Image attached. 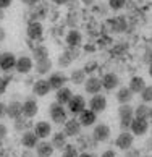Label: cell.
Segmentation results:
<instances>
[{
  "label": "cell",
  "instance_id": "cell-1",
  "mask_svg": "<svg viewBox=\"0 0 152 157\" xmlns=\"http://www.w3.org/2000/svg\"><path fill=\"white\" fill-rule=\"evenodd\" d=\"M118 117H120V128L123 131H128L131 126V121L134 118V109L130 104H123L118 109Z\"/></svg>",
  "mask_w": 152,
  "mask_h": 157
},
{
  "label": "cell",
  "instance_id": "cell-2",
  "mask_svg": "<svg viewBox=\"0 0 152 157\" xmlns=\"http://www.w3.org/2000/svg\"><path fill=\"white\" fill-rule=\"evenodd\" d=\"M49 115H50V118L54 123L57 125H65V121L68 120V113H66V110L63 105H60V104H50V107H49Z\"/></svg>",
  "mask_w": 152,
  "mask_h": 157
},
{
  "label": "cell",
  "instance_id": "cell-3",
  "mask_svg": "<svg viewBox=\"0 0 152 157\" xmlns=\"http://www.w3.org/2000/svg\"><path fill=\"white\" fill-rule=\"evenodd\" d=\"M130 130L134 136H144L146 133L149 131V120L147 118H139V117H134L131 121V126Z\"/></svg>",
  "mask_w": 152,
  "mask_h": 157
},
{
  "label": "cell",
  "instance_id": "cell-4",
  "mask_svg": "<svg viewBox=\"0 0 152 157\" xmlns=\"http://www.w3.org/2000/svg\"><path fill=\"white\" fill-rule=\"evenodd\" d=\"M86 105H87V104H86V99H84L83 96H79V94L73 96V97H71V101H70V102L66 104L68 112H70V113H73L74 117L83 112V110L86 109Z\"/></svg>",
  "mask_w": 152,
  "mask_h": 157
},
{
  "label": "cell",
  "instance_id": "cell-5",
  "mask_svg": "<svg viewBox=\"0 0 152 157\" xmlns=\"http://www.w3.org/2000/svg\"><path fill=\"white\" fill-rule=\"evenodd\" d=\"M133 144H134V135L130 131H121L115 139V146L121 151H128L130 147H133Z\"/></svg>",
  "mask_w": 152,
  "mask_h": 157
},
{
  "label": "cell",
  "instance_id": "cell-6",
  "mask_svg": "<svg viewBox=\"0 0 152 157\" xmlns=\"http://www.w3.org/2000/svg\"><path fill=\"white\" fill-rule=\"evenodd\" d=\"M81 123L78 118H68L63 125V133L68 136V138H76L81 135Z\"/></svg>",
  "mask_w": 152,
  "mask_h": 157
},
{
  "label": "cell",
  "instance_id": "cell-7",
  "mask_svg": "<svg viewBox=\"0 0 152 157\" xmlns=\"http://www.w3.org/2000/svg\"><path fill=\"white\" fill-rule=\"evenodd\" d=\"M32 68H34V62H32L31 57L21 55V57H18V59H16V67H15V70H16L18 73L26 75V73L31 71Z\"/></svg>",
  "mask_w": 152,
  "mask_h": 157
},
{
  "label": "cell",
  "instance_id": "cell-8",
  "mask_svg": "<svg viewBox=\"0 0 152 157\" xmlns=\"http://www.w3.org/2000/svg\"><path fill=\"white\" fill-rule=\"evenodd\" d=\"M89 109L92 110L94 113H101L107 109V97L102 96V94H96L91 97L89 101Z\"/></svg>",
  "mask_w": 152,
  "mask_h": 157
},
{
  "label": "cell",
  "instance_id": "cell-9",
  "mask_svg": "<svg viewBox=\"0 0 152 157\" xmlns=\"http://www.w3.org/2000/svg\"><path fill=\"white\" fill-rule=\"evenodd\" d=\"M26 34H28L29 39L39 40L44 34V28H42V25H40V21H29L28 28H26Z\"/></svg>",
  "mask_w": 152,
  "mask_h": 157
},
{
  "label": "cell",
  "instance_id": "cell-10",
  "mask_svg": "<svg viewBox=\"0 0 152 157\" xmlns=\"http://www.w3.org/2000/svg\"><path fill=\"white\" fill-rule=\"evenodd\" d=\"M92 138L96 139L97 143H104L110 138V126L105 123H97L94 126V131H92Z\"/></svg>",
  "mask_w": 152,
  "mask_h": 157
},
{
  "label": "cell",
  "instance_id": "cell-11",
  "mask_svg": "<svg viewBox=\"0 0 152 157\" xmlns=\"http://www.w3.org/2000/svg\"><path fill=\"white\" fill-rule=\"evenodd\" d=\"M102 81V88L105 91H113L115 88H118V84H120V78H118V75H115L112 71H108V73H105L104 76L101 78Z\"/></svg>",
  "mask_w": 152,
  "mask_h": 157
},
{
  "label": "cell",
  "instance_id": "cell-12",
  "mask_svg": "<svg viewBox=\"0 0 152 157\" xmlns=\"http://www.w3.org/2000/svg\"><path fill=\"white\" fill-rule=\"evenodd\" d=\"M84 89L87 94H92V96H96L101 92L102 89V81L101 78H97V76H89L86 81H84Z\"/></svg>",
  "mask_w": 152,
  "mask_h": 157
},
{
  "label": "cell",
  "instance_id": "cell-13",
  "mask_svg": "<svg viewBox=\"0 0 152 157\" xmlns=\"http://www.w3.org/2000/svg\"><path fill=\"white\" fill-rule=\"evenodd\" d=\"M15 67H16V57L13 54H10V52L2 54V57H0V70L8 73L11 70H15Z\"/></svg>",
  "mask_w": 152,
  "mask_h": 157
},
{
  "label": "cell",
  "instance_id": "cell-14",
  "mask_svg": "<svg viewBox=\"0 0 152 157\" xmlns=\"http://www.w3.org/2000/svg\"><path fill=\"white\" fill-rule=\"evenodd\" d=\"M37 112H39V105L34 99H26V101L23 102V117L25 118L36 117Z\"/></svg>",
  "mask_w": 152,
  "mask_h": 157
},
{
  "label": "cell",
  "instance_id": "cell-15",
  "mask_svg": "<svg viewBox=\"0 0 152 157\" xmlns=\"http://www.w3.org/2000/svg\"><path fill=\"white\" fill-rule=\"evenodd\" d=\"M65 42L68 47H73V49H78L81 44H83V34H81L78 29H71L68 31V34L65 36Z\"/></svg>",
  "mask_w": 152,
  "mask_h": 157
},
{
  "label": "cell",
  "instance_id": "cell-16",
  "mask_svg": "<svg viewBox=\"0 0 152 157\" xmlns=\"http://www.w3.org/2000/svg\"><path fill=\"white\" fill-rule=\"evenodd\" d=\"M47 81H49V84H50V89L58 91L60 88H63V86H65V83L68 81V78H66L62 71H55V73L50 75Z\"/></svg>",
  "mask_w": 152,
  "mask_h": 157
},
{
  "label": "cell",
  "instance_id": "cell-17",
  "mask_svg": "<svg viewBox=\"0 0 152 157\" xmlns=\"http://www.w3.org/2000/svg\"><path fill=\"white\" fill-rule=\"evenodd\" d=\"M78 120H79V123H81V126H92L96 123V120H97V113H94L91 109H84L83 112H81L79 115H78Z\"/></svg>",
  "mask_w": 152,
  "mask_h": 157
},
{
  "label": "cell",
  "instance_id": "cell-18",
  "mask_svg": "<svg viewBox=\"0 0 152 157\" xmlns=\"http://www.w3.org/2000/svg\"><path fill=\"white\" fill-rule=\"evenodd\" d=\"M50 92V84L47 79H37L36 83L32 84V94L34 96H39V97H44Z\"/></svg>",
  "mask_w": 152,
  "mask_h": 157
},
{
  "label": "cell",
  "instance_id": "cell-19",
  "mask_svg": "<svg viewBox=\"0 0 152 157\" xmlns=\"http://www.w3.org/2000/svg\"><path fill=\"white\" fill-rule=\"evenodd\" d=\"M7 115L11 120H16V118L23 117V102L11 101L10 104H7Z\"/></svg>",
  "mask_w": 152,
  "mask_h": 157
},
{
  "label": "cell",
  "instance_id": "cell-20",
  "mask_svg": "<svg viewBox=\"0 0 152 157\" xmlns=\"http://www.w3.org/2000/svg\"><path fill=\"white\" fill-rule=\"evenodd\" d=\"M73 91L70 89V88H60L57 92H55V102L57 104H60V105H66V104L71 101V97H73Z\"/></svg>",
  "mask_w": 152,
  "mask_h": 157
},
{
  "label": "cell",
  "instance_id": "cell-21",
  "mask_svg": "<svg viewBox=\"0 0 152 157\" xmlns=\"http://www.w3.org/2000/svg\"><path fill=\"white\" fill-rule=\"evenodd\" d=\"M34 133L37 135L39 139H45V138H49L50 136V133H52V126L49 121H37L36 125H34Z\"/></svg>",
  "mask_w": 152,
  "mask_h": 157
},
{
  "label": "cell",
  "instance_id": "cell-22",
  "mask_svg": "<svg viewBox=\"0 0 152 157\" xmlns=\"http://www.w3.org/2000/svg\"><path fill=\"white\" fill-rule=\"evenodd\" d=\"M21 144L25 147H28V149H32V147H36L37 144H39V138H37V135L34 131H25L21 135Z\"/></svg>",
  "mask_w": 152,
  "mask_h": 157
},
{
  "label": "cell",
  "instance_id": "cell-23",
  "mask_svg": "<svg viewBox=\"0 0 152 157\" xmlns=\"http://www.w3.org/2000/svg\"><path fill=\"white\" fill-rule=\"evenodd\" d=\"M66 135L63 131H57V133H54V136H52V141H50V144L54 146V149H58V151H63L65 149V146H66Z\"/></svg>",
  "mask_w": 152,
  "mask_h": 157
},
{
  "label": "cell",
  "instance_id": "cell-24",
  "mask_svg": "<svg viewBox=\"0 0 152 157\" xmlns=\"http://www.w3.org/2000/svg\"><path fill=\"white\" fill-rule=\"evenodd\" d=\"M54 146L49 143V141H40L37 146H36V152H37V157H52L54 154Z\"/></svg>",
  "mask_w": 152,
  "mask_h": 157
},
{
  "label": "cell",
  "instance_id": "cell-25",
  "mask_svg": "<svg viewBox=\"0 0 152 157\" xmlns=\"http://www.w3.org/2000/svg\"><path fill=\"white\" fill-rule=\"evenodd\" d=\"M146 81H144V78L142 76H133L131 79H130V84H128V88L131 89V92L134 94V92H138V94H141V92L144 91V88H146Z\"/></svg>",
  "mask_w": 152,
  "mask_h": 157
},
{
  "label": "cell",
  "instance_id": "cell-26",
  "mask_svg": "<svg viewBox=\"0 0 152 157\" xmlns=\"http://www.w3.org/2000/svg\"><path fill=\"white\" fill-rule=\"evenodd\" d=\"M78 146L81 149H96L97 147V141L92 136L87 135H79L78 136Z\"/></svg>",
  "mask_w": 152,
  "mask_h": 157
},
{
  "label": "cell",
  "instance_id": "cell-27",
  "mask_svg": "<svg viewBox=\"0 0 152 157\" xmlns=\"http://www.w3.org/2000/svg\"><path fill=\"white\" fill-rule=\"evenodd\" d=\"M133 99V92L131 89L128 88V86H123V88H120L118 92H116V101H118V104H130Z\"/></svg>",
  "mask_w": 152,
  "mask_h": 157
},
{
  "label": "cell",
  "instance_id": "cell-28",
  "mask_svg": "<svg viewBox=\"0 0 152 157\" xmlns=\"http://www.w3.org/2000/svg\"><path fill=\"white\" fill-rule=\"evenodd\" d=\"M87 79V75L83 68H78V70H73L71 71V76H70V81H71L73 84H83L84 81Z\"/></svg>",
  "mask_w": 152,
  "mask_h": 157
},
{
  "label": "cell",
  "instance_id": "cell-29",
  "mask_svg": "<svg viewBox=\"0 0 152 157\" xmlns=\"http://www.w3.org/2000/svg\"><path fill=\"white\" fill-rule=\"evenodd\" d=\"M32 59L36 62L49 59V49L45 47V45H37V47H34L32 49Z\"/></svg>",
  "mask_w": 152,
  "mask_h": 157
},
{
  "label": "cell",
  "instance_id": "cell-30",
  "mask_svg": "<svg viewBox=\"0 0 152 157\" xmlns=\"http://www.w3.org/2000/svg\"><path fill=\"white\" fill-rule=\"evenodd\" d=\"M36 71L39 75H47L50 73V68H52V60L50 59H45V60H40V62H36Z\"/></svg>",
  "mask_w": 152,
  "mask_h": 157
},
{
  "label": "cell",
  "instance_id": "cell-31",
  "mask_svg": "<svg viewBox=\"0 0 152 157\" xmlns=\"http://www.w3.org/2000/svg\"><path fill=\"white\" fill-rule=\"evenodd\" d=\"M29 128H31V120L29 118H23V117H20V118H16L15 120V130L16 131H29Z\"/></svg>",
  "mask_w": 152,
  "mask_h": 157
},
{
  "label": "cell",
  "instance_id": "cell-32",
  "mask_svg": "<svg viewBox=\"0 0 152 157\" xmlns=\"http://www.w3.org/2000/svg\"><path fill=\"white\" fill-rule=\"evenodd\" d=\"M76 57H78V55H74V54H71V52H63V54L60 55V57H58V65H60V67H63V68H65V67H68L70 65V63H71L74 59H76Z\"/></svg>",
  "mask_w": 152,
  "mask_h": 157
},
{
  "label": "cell",
  "instance_id": "cell-33",
  "mask_svg": "<svg viewBox=\"0 0 152 157\" xmlns=\"http://www.w3.org/2000/svg\"><path fill=\"white\" fill-rule=\"evenodd\" d=\"M149 112H150V107H147L146 104H139V105L134 109V117H139V118H149Z\"/></svg>",
  "mask_w": 152,
  "mask_h": 157
},
{
  "label": "cell",
  "instance_id": "cell-34",
  "mask_svg": "<svg viewBox=\"0 0 152 157\" xmlns=\"http://www.w3.org/2000/svg\"><path fill=\"white\" fill-rule=\"evenodd\" d=\"M62 157H79V151L76 146H71V144H66L65 149L62 151Z\"/></svg>",
  "mask_w": 152,
  "mask_h": 157
},
{
  "label": "cell",
  "instance_id": "cell-35",
  "mask_svg": "<svg viewBox=\"0 0 152 157\" xmlns=\"http://www.w3.org/2000/svg\"><path fill=\"white\" fill-rule=\"evenodd\" d=\"M112 31H115V33H123L125 31V28H126V21L123 20V18H115L112 23Z\"/></svg>",
  "mask_w": 152,
  "mask_h": 157
},
{
  "label": "cell",
  "instance_id": "cell-36",
  "mask_svg": "<svg viewBox=\"0 0 152 157\" xmlns=\"http://www.w3.org/2000/svg\"><path fill=\"white\" fill-rule=\"evenodd\" d=\"M125 5H126V0H108V7L113 11H118L121 8H125Z\"/></svg>",
  "mask_w": 152,
  "mask_h": 157
},
{
  "label": "cell",
  "instance_id": "cell-37",
  "mask_svg": "<svg viewBox=\"0 0 152 157\" xmlns=\"http://www.w3.org/2000/svg\"><path fill=\"white\" fill-rule=\"evenodd\" d=\"M141 99H142L144 104L152 102V86H146L144 91L141 92Z\"/></svg>",
  "mask_w": 152,
  "mask_h": 157
},
{
  "label": "cell",
  "instance_id": "cell-38",
  "mask_svg": "<svg viewBox=\"0 0 152 157\" xmlns=\"http://www.w3.org/2000/svg\"><path fill=\"white\" fill-rule=\"evenodd\" d=\"M97 68H99V67H97V62L92 60V62H87L86 65H84V68H83V70L86 71V75H91V73H94Z\"/></svg>",
  "mask_w": 152,
  "mask_h": 157
},
{
  "label": "cell",
  "instance_id": "cell-39",
  "mask_svg": "<svg viewBox=\"0 0 152 157\" xmlns=\"http://www.w3.org/2000/svg\"><path fill=\"white\" fill-rule=\"evenodd\" d=\"M123 157H142V155H141V151H139V149L130 147L128 151H125V155Z\"/></svg>",
  "mask_w": 152,
  "mask_h": 157
},
{
  "label": "cell",
  "instance_id": "cell-40",
  "mask_svg": "<svg viewBox=\"0 0 152 157\" xmlns=\"http://www.w3.org/2000/svg\"><path fill=\"white\" fill-rule=\"evenodd\" d=\"M7 86H8V81L5 78H0V96L5 94V91H7Z\"/></svg>",
  "mask_w": 152,
  "mask_h": 157
},
{
  "label": "cell",
  "instance_id": "cell-41",
  "mask_svg": "<svg viewBox=\"0 0 152 157\" xmlns=\"http://www.w3.org/2000/svg\"><path fill=\"white\" fill-rule=\"evenodd\" d=\"M7 135H8V130H7V126L0 123V141H2V139H3L5 136H7Z\"/></svg>",
  "mask_w": 152,
  "mask_h": 157
},
{
  "label": "cell",
  "instance_id": "cell-42",
  "mask_svg": "<svg viewBox=\"0 0 152 157\" xmlns=\"http://www.w3.org/2000/svg\"><path fill=\"white\" fill-rule=\"evenodd\" d=\"M11 3H13V0H0V8L5 10V8L11 7Z\"/></svg>",
  "mask_w": 152,
  "mask_h": 157
},
{
  "label": "cell",
  "instance_id": "cell-43",
  "mask_svg": "<svg viewBox=\"0 0 152 157\" xmlns=\"http://www.w3.org/2000/svg\"><path fill=\"white\" fill-rule=\"evenodd\" d=\"M101 157H118V155H116L115 151L107 149V151H104V152H102V155H101Z\"/></svg>",
  "mask_w": 152,
  "mask_h": 157
},
{
  "label": "cell",
  "instance_id": "cell-44",
  "mask_svg": "<svg viewBox=\"0 0 152 157\" xmlns=\"http://www.w3.org/2000/svg\"><path fill=\"white\" fill-rule=\"evenodd\" d=\"M25 5H28V7H36V5H39L40 0H21Z\"/></svg>",
  "mask_w": 152,
  "mask_h": 157
},
{
  "label": "cell",
  "instance_id": "cell-45",
  "mask_svg": "<svg viewBox=\"0 0 152 157\" xmlns=\"http://www.w3.org/2000/svg\"><path fill=\"white\" fill-rule=\"evenodd\" d=\"M2 115H7V104L0 102V117H2Z\"/></svg>",
  "mask_w": 152,
  "mask_h": 157
},
{
  "label": "cell",
  "instance_id": "cell-46",
  "mask_svg": "<svg viewBox=\"0 0 152 157\" xmlns=\"http://www.w3.org/2000/svg\"><path fill=\"white\" fill-rule=\"evenodd\" d=\"M144 144H146L144 149H146V151H149V152H152V138H150V139H147V141H146Z\"/></svg>",
  "mask_w": 152,
  "mask_h": 157
},
{
  "label": "cell",
  "instance_id": "cell-47",
  "mask_svg": "<svg viewBox=\"0 0 152 157\" xmlns=\"http://www.w3.org/2000/svg\"><path fill=\"white\" fill-rule=\"evenodd\" d=\"M55 5H68V2L70 0H52Z\"/></svg>",
  "mask_w": 152,
  "mask_h": 157
},
{
  "label": "cell",
  "instance_id": "cell-48",
  "mask_svg": "<svg viewBox=\"0 0 152 157\" xmlns=\"http://www.w3.org/2000/svg\"><path fill=\"white\" fill-rule=\"evenodd\" d=\"M79 157H96L94 154L87 152V151H84V152H79Z\"/></svg>",
  "mask_w": 152,
  "mask_h": 157
},
{
  "label": "cell",
  "instance_id": "cell-49",
  "mask_svg": "<svg viewBox=\"0 0 152 157\" xmlns=\"http://www.w3.org/2000/svg\"><path fill=\"white\" fill-rule=\"evenodd\" d=\"M81 2H83V3L86 5V7H89V5H92V3L96 2V0H81Z\"/></svg>",
  "mask_w": 152,
  "mask_h": 157
},
{
  "label": "cell",
  "instance_id": "cell-50",
  "mask_svg": "<svg viewBox=\"0 0 152 157\" xmlns=\"http://www.w3.org/2000/svg\"><path fill=\"white\" fill-rule=\"evenodd\" d=\"M5 18V10H2V8H0V21H2Z\"/></svg>",
  "mask_w": 152,
  "mask_h": 157
},
{
  "label": "cell",
  "instance_id": "cell-51",
  "mask_svg": "<svg viewBox=\"0 0 152 157\" xmlns=\"http://www.w3.org/2000/svg\"><path fill=\"white\" fill-rule=\"evenodd\" d=\"M149 76L152 78V62L149 63Z\"/></svg>",
  "mask_w": 152,
  "mask_h": 157
},
{
  "label": "cell",
  "instance_id": "cell-52",
  "mask_svg": "<svg viewBox=\"0 0 152 157\" xmlns=\"http://www.w3.org/2000/svg\"><path fill=\"white\" fill-rule=\"evenodd\" d=\"M149 118L152 120V107H150V112H149Z\"/></svg>",
  "mask_w": 152,
  "mask_h": 157
},
{
  "label": "cell",
  "instance_id": "cell-53",
  "mask_svg": "<svg viewBox=\"0 0 152 157\" xmlns=\"http://www.w3.org/2000/svg\"><path fill=\"white\" fill-rule=\"evenodd\" d=\"M142 157H152V155H149V154H147V155H142Z\"/></svg>",
  "mask_w": 152,
  "mask_h": 157
},
{
  "label": "cell",
  "instance_id": "cell-54",
  "mask_svg": "<svg viewBox=\"0 0 152 157\" xmlns=\"http://www.w3.org/2000/svg\"><path fill=\"white\" fill-rule=\"evenodd\" d=\"M150 138H152V128H150Z\"/></svg>",
  "mask_w": 152,
  "mask_h": 157
},
{
  "label": "cell",
  "instance_id": "cell-55",
  "mask_svg": "<svg viewBox=\"0 0 152 157\" xmlns=\"http://www.w3.org/2000/svg\"><path fill=\"white\" fill-rule=\"evenodd\" d=\"M0 57H2V52H0Z\"/></svg>",
  "mask_w": 152,
  "mask_h": 157
}]
</instances>
